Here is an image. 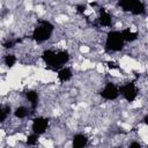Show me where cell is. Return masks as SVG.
I'll return each instance as SVG.
<instances>
[{
    "mask_svg": "<svg viewBox=\"0 0 148 148\" xmlns=\"http://www.w3.org/2000/svg\"><path fill=\"white\" fill-rule=\"evenodd\" d=\"M42 58H43L44 62L49 67L58 71L59 68L64 67L69 61L71 54L66 50H52V49H49V50H45L42 53Z\"/></svg>",
    "mask_w": 148,
    "mask_h": 148,
    "instance_id": "obj_1",
    "label": "cell"
},
{
    "mask_svg": "<svg viewBox=\"0 0 148 148\" xmlns=\"http://www.w3.org/2000/svg\"><path fill=\"white\" fill-rule=\"evenodd\" d=\"M53 30H54V25L50 21L46 20L39 21L38 24L34 28L31 37L36 43H44L51 38Z\"/></svg>",
    "mask_w": 148,
    "mask_h": 148,
    "instance_id": "obj_2",
    "label": "cell"
},
{
    "mask_svg": "<svg viewBox=\"0 0 148 148\" xmlns=\"http://www.w3.org/2000/svg\"><path fill=\"white\" fill-rule=\"evenodd\" d=\"M125 39L123 37L121 31L119 30H111L105 39V49L111 52H118L124 49L125 46Z\"/></svg>",
    "mask_w": 148,
    "mask_h": 148,
    "instance_id": "obj_3",
    "label": "cell"
},
{
    "mask_svg": "<svg viewBox=\"0 0 148 148\" xmlns=\"http://www.w3.org/2000/svg\"><path fill=\"white\" fill-rule=\"evenodd\" d=\"M119 7L132 15H142L146 13V6L141 0H119Z\"/></svg>",
    "mask_w": 148,
    "mask_h": 148,
    "instance_id": "obj_4",
    "label": "cell"
},
{
    "mask_svg": "<svg viewBox=\"0 0 148 148\" xmlns=\"http://www.w3.org/2000/svg\"><path fill=\"white\" fill-rule=\"evenodd\" d=\"M119 92L127 102H134L139 95V89L134 82H125L119 86Z\"/></svg>",
    "mask_w": 148,
    "mask_h": 148,
    "instance_id": "obj_5",
    "label": "cell"
},
{
    "mask_svg": "<svg viewBox=\"0 0 148 148\" xmlns=\"http://www.w3.org/2000/svg\"><path fill=\"white\" fill-rule=\"evenodd\" d=\"M101 97L105 101H114L119 97L120 92H119V87L116 86L112 82H108L105 83V86L102 88L101 92H99Z\"/></svg>",
    "mask_w": 148,
    "mask_h": 148,
    "instance_id": "obj_6",
    "label": "cell"
},
{
    "mask_svg": "<svg viewBox=\"0 0 148 148\" xmlns=\"http://www.w3.org/2000/svg\"><path fill=\"white\" fill-rule=\"evenodd\" d=\"M49 127V119L45 117H36L32 119V124H31V131L34 133H37L39 135H42L43 133L46 132Z\"/></svg>",
    "mask_w": 148,
    "mask_h": 148,
    "instance_id": "obj_7",
    "label": "cell"
},
{
    "mask_svg": "<svg viewBox=\"0 0 148 148\" xmlns=\"http://www.w3.org/2000/svg\"><path fill=\"white\" fill-rule=\"evenodd\" d=\"M98 23L102 25V27H106V28H109V27H111L112 25V16H111V14L108 12V10H105L104 8H102L101 10H99V14H98Z\"/></svg>",
    "mask_w": 148,
    "mask_h": 148,
    "instance_id": "obj_8",
    "label": "cell"
},
{
    "mask_svg": "<svg viewBox=\"0 0 148 148\" xmlns=\"http://www.w3.org/2000/svg\"><path fill=\"white\" fill-rule=\"evenodd\" d=\"M25 98L27 101L29 102V105H30V109L31 110H35L38 105V102H39V96H38V92L35 91V90H27L25 91Z\"/></svg>",
    "mask_w": 148,
    "mask_h": 148,
    "instance_id": "obj_9",
    "label": "cell"
},
{
    "mask_svg": "<svg viewBox=\"0 0 148 148\" xmlns=\"http://www.w3.org/2000/svg\"><path fill=\"white\" fill-rule=\"evenodd\" d=\"M57 76H58V80L59 81H61V82H68L73 77V72H72V69L69 67L64 66V67H61V68L58 69Z\"/></svg>",
    "mask_w": 148,
    "mask_h": 148,
    "instance_id": "obj_10",
    "label": "cell"
},
{
    "mask_svg": "<svg viewBox=\"0 0 148 148\" xmlns=\"http://www.w3.org/2000/svg\"><path fill=\"white\" fill-rule=\"evenodd\" d=\"M72 145L75 148H82L88 145V136L83 133H76L72 139Z\"/></svg>",
    "mask_w": 148,
    "mask_h": 148,
    "instance_id": "obj_11",
    "label": "cell"
},
{
    "mask_svg": "<svg viewBox=\"0 0 148 148\" xmlns=\"http://www.w3.org/2000/svg\"><path fill=\"white\" fill-rule=\"evenodd\" d=\"M29 111H30V109L27 108L25 105H20V106H17V108L13 111V113H14V116H15L16 118L23 119V118H25L27 116H29V113H30Z\"/></svg>",
    "mask_w": 148,
    "mask_h": 148,
    "instance_id": "obj_12",
    "label": "cell"
},
{
    "mask_svg": "<svg viewBox=\"0 0 148 148\" xmlns=\"http://www.w3.org/2000/svg\"><path fill=\"white\" fill-rule=\"evenodd\" d=\"M10 112H12V108H10V105L2 104L1 108H0V121L3 123V121L10 116Z\"/></svg>",
    "mask_w": 148,
    "mask_h": 148,
    "instance_id": "obj_13",
    "label": "cell"
},
{
    "mask_svg": "<svg viewBox=\"0 0 148 148\" xmlns=\"http://www.w3.org/2000/svg\"><path fill=\"white\" fill-rule=\"evenodd\" d=\"M121 34H123V37H124L125 42H133V40H135V39L138 38V34H136L135 31L130 30V29L123 30Z\"/></svg>",
    "mask_w": 148,
    "mask_h": 148,
    "instance_id": "obj_14",
    "label": "cell"
},
{
    "mask_svg": "<svg viewBox=\"0 0 148 148\" xmlns=\"http://www.w3.org/2000/svg\"><path fill=\"white\" fill-rule=\"evenodd\" d=\"M16 61H17V59H16L15 54H13V53H8L3 57V64L9 68H12L16 64Z\"/></svg>",
    "mask_w": 148,
    "mask_h": 148,
    "instance_id": "obj_15",
    "label": "cell"
},
{
    "mask_svg": "<svg viewBox=\"0 0 148 148\" xmlns=\"http://www.w3.org/2000/svg\"><path fill=\"white\" fill-rule=\"evenodd\" d=\"M38 139H39V134L32 132V133H31L30 135H28V138H27V145H29V146H35V145H37Z\"/></svg>",
    "mask_w": 148,
    "mask_h": 148,
    "instance_id": "obj_16",
    "label": "cell"
},
{
    "mask_svg": "<svg viewBox=\"0 0 148 148\" xmlns=\"http://www.w3.org/2000/svg\"><path fill=\"white\" fill-rule=\"evenodd\" d=\"M15 40H12V39H7L6 42H3V44H2V46L5 47V49H13L14 46H15Z\"/></svg>",
    "mask_w": 148,
    "mask_h": 148,
    "instance_id": "obj_17",
    "label": "cell"
},
{
    "mask_svg": "<svg viewBox=\"0 0 148 148\" xmlns=\"http://www.w3.org/2000/svg\"><path fill=\"white\" fill-rule=\"evenodd\" d=\"M108 67L111 68V69H117V68H119V66H118L116 62H113V61H109V62H108Z\"/></svg>",
    "mask_w": 148,
    "mask_h": 148,
    "instance_id": "obj_18",
    "label": "cell"
},
{
    "mask_svg": "<svg viewBox=\"0 0 148 148\" xmlns=\"http://www.w3.org/2000/svg\"><path fill=\"white\" fill-rule=\"evenodd\" d=\"M86 8H87L86 5H80V6L76 7V10H77L79 13H84V12H86Z\"/></svg>",
    "mask_w": 148,
    "mask_h": 148,
    "instance_id": "obj_19",
    "label": "cell"
},
{
    "mask_svg": "<svg viewBox=\"0 0 148 148\" xmlns=\"http://www.w3.org/2000/svg\"><path fill=\"white\" fill-rule=\"evenodd\" d=\"M141 145L139 143V142H132V143H130V147H140Z\"/></svg>",
    "mask_w": 148,
    "mask_h": 148,
    "instance_id": "obj_20",
    "label": "cell"
},
{
    "mask_svg": "<svg viewBox=\"0 0 148 148\" xmlns=\"http://www.w3.org/2000/svg\"><path fill=\"white\" fill-rule=\"evenodd\" d=\"M143 123H145V124H146V125H148V114H147V116H145V117H143Z\"/></svg>",
    "mask_w": 148,
    "mask_h": 148,
    "instance_id": "obj_21",
    "label": "cell"
}]
</instances>
